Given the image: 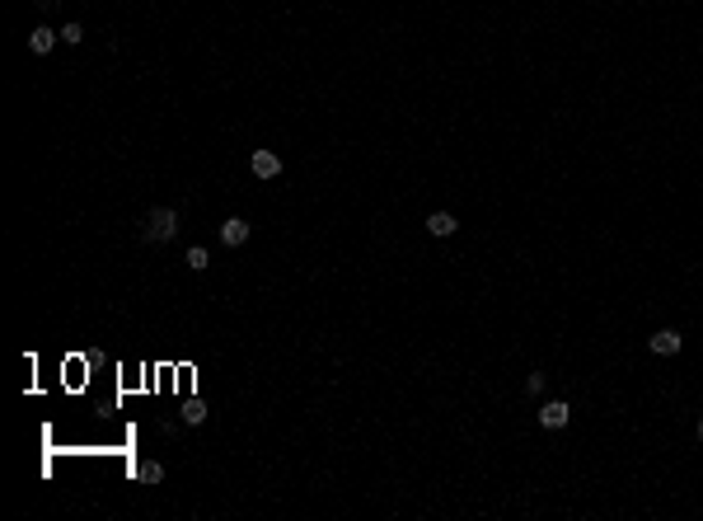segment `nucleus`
Returning <instances> with one entry per match:
<instances>
[{"label":"nucleus","instance_id":"1a4fd4ad","mask_svg":"<svg viewBox=\"0 0 703 521\" xmlns=\"http://www.w3.org/2000/svg\"><path fill=\"white\" fill-rule=\"evenodd\" d=\"M183 263H187V268H192V272H202V268H206V263H211V253H206V249H202V244H192V249H187V253H183Z\"/></svg>","mask_w":703,"mask_h":521},{"label":"nucleus","instance_id":"39448f33","mask_svg":"<svg viewBox=\"0 0 703 521\" xmlns=\"http://www.w3.org/2000/svg\"><path fill=\"white\" fill-rule=\"evenodd\" d=\"M249 230H253V225L244 221V216H230V221L220 225V244H230V249H239V244H249Z\"/></svg>","mask_w":703,"mask_h":521},{"label":"nucleus","instance_id":"ddd939ff","mask_svg":"<svg viewBox=\"0 0 703 521\" xmlns=\"http://www.w3.org/2000/svg\"><path fill=\"white\" fill-rule=\"evenodd\" d=\"M699 437H703V418H699Z\"/></svg>","mask_w":703,"mask_h":521},{"label":"nucleus","instance_id":"f03ea898","mask_svg":"<svg viewBox=\"0 0 703 521\" xmlns=\"http://www.w3.org/2000/svg\"><path fill=\"white\" fill-rule=\"evenodd\" d=\"M567 418H572V404H567V399H544V404H539V427H548V432H562Z\"/></svg>","mask_w":703,"mask_h":521},{"label":"nucleus","instance_id":"9b49d317","mask_svg":"<svg viewBox=\"0 0 703 521\" xmlns=\"http://www.w3.org/2000/svg\"><path fill=\"white\" fill-rule=\"evenodd\" d=\"M183 423H192V427H197V423H206V409L197 404V399H192V404L183 409Z\"/></svg>","mask_w":703,"mask_h":521},{"label":"nucleus","instance_id":"0eeeda50","mask_svg":"<svg viewBox=\"0 0 703 521\" xmlns=\"http://www.w3.org/2000/svg\"><path fill=\"white\" fill-rule=\"evenodd\" d=\"M57 38H62V33H52V29H33V33H29V52H33V57H47V52L57 48Z\"/></svg>","mask_w":703,"mask_h":521},{"label":"nucleus","instance_id":"f8f14e48","mask_svg":"<svg viewBox=\"0 0 703 521\" xmlns=\"http://www.w3.org/2000/svg\"><path fill=\"white\" fill-rule=\"evenodd\" d=\"M525 390L539 395V390H544V371H530V376H525Z\"/></svg>","mask_w":703,"mask_h":521},{"label":"nucleus","instance_id":"9d476101","mask_svg":"<svg viewBox=\"0 0 703 521\" xmlns=\"http://www.w3.org/2000/svg\"><path fill=\"white\" fill-rule=\"evenodd\" d=\"M62 38H66V48L85 43V24H66V29H62Z\"/></svg>","mask_w":703,"mask_h":521},{"label":"nucleus","instance_id":"f257e3e1","mask_svg":"<svg viewBox=\"0 0 703 521\" xmlns=\"http://www.w3.org/2000/svg\"><path fill=\"white\" fill-rule=\"evenodd\" d=\"M173 235H178V211L173 207H155L141 225V239H150V244H169Z\"/></svg>","mask_w":703,"mask_h":521},{"label":"nucleus","instance_id":"20e7f679","mask_svg":"<svg viewBox=\"0 0 703 521\" xmlns=\"http://www.w3.org/2000/svg\"><path fill=\"white\" fill-rule=\"evenodd\" d=\"M647 347H652L656 357H675V352L685 347V338H680V333H675V329H656L652 338H647Z\"/></svg>","mask_w":703,"mask_h":521},{"label":"nucleus","instance_id":"423d86ee","mask_svg":"<svg viewBox=\"0 0 703 521\" xmlns=\"http://www.w3.org/2000/svg\"><path fill=\"white\" fill-rule=\"evenodd\" d=\"M455 230H460V221H455L450 211H432V216H427V235H436V239H450Z\"/></svg>","mask_w":703,"mask_h":521},{"label":"nucleus","instance_id":"7ed1b4c3","mask_svg":"<svg viewBox=\"0 0 703 521\" xmlns=\"http://www.w3.org/2000/svg\"><path fill=\"white\" fill-rule=\"evenodd\" d=\"M249 169H253V179H277V174H281V155H277V151H253Z\"/></svg>","mask_w":703,"mask_h":521},{"label":"nucleus","instance_id":"6e6552de","mask_svg":"<svg viewBox=\"0 0 703 521\" xmlns=\"http://www.w3.org/2000/svg\"><path fill=\"white\" fill-rule=\"evenodd\" d=\"M136 479H141V484H159V479H164V465H159V460H141Z\"/></svg>","mask_w":703,"mask_h":521}]
</instances>
